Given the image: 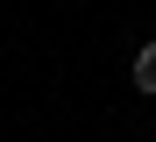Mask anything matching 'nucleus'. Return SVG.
<instances>
[{"instance_id": "nucleus-1", "label": "nucleus", "mask_w": 156, "mask_h": 142, "mask_svg": "<svg viewBox=\"0 0 156 142\" xmlns=\"http://www.w3.org/2000/svg\"><path fill=\"white\" fill-rule=\"evenodd\" d=\"M128 78H135V93H142V100H156V43H142V50H135Z\"/></svg>"}]
</instances>
